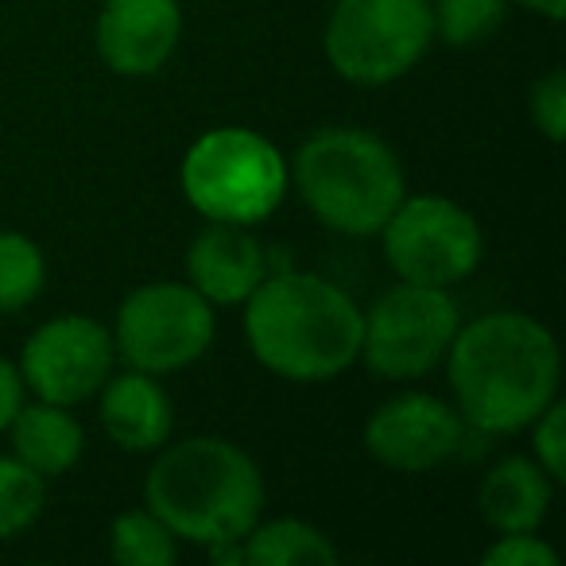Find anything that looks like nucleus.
<instances>
[{
  "label": "nucleus",
  "instance_id": "23",
  "mask_svg": "<svg viewBox=\"0 0 566 566\" xmlns=\"http://www.w3.org/2000/svg\"><path fill=\"white\" fill-rule=\"evenodd\" d=\"M532 447L535 462L543 465L555 485H566V403L551 400L539 416L532 419Z\"/></svg>",
  "mask_w": 566,
  "mask_h": 566
},
{
  "label": "nucleus",
  "instance_id": "11",
  "mask_svg": "<svg viewBox=\"0 0 566 566\" xmlns=\"http://www.w3.org/2000/svg\"><path fill=\"white\" fill-rule=\"evenodd\" d=\"M465 419L431 392H400L365 419V450L392 473H431L462 450Z\"/></svg>",
  "mask_w": 566,
  "mask_h": 566
},
{
  "label": "nucleus",
  "instance_id": "15",
  "mask_svg": "<svg viewBox=\"0 0 566 566\" xmlns=\"http://www.w3.org/2000/svg\"><path fill=\"white\" fill-rule=\"evenodd\" d=\"M555 481L543 473L535 458H501L478 485L481 520L496 535L504 532H539L555 501Z\"/></svg>",
  "mask_w": 566,
  "mask_h": 566
},
{
  "label": "nucleus",
  "instance_id": "20",
  "mask_svg": "<svg viewBox=\"0 0 566 566\" xmlns=\"http://www.w3.org/2000/svg\"><path fill=\"white\" fill-rule=\"evenodd\" d=\"M509 0H431L434 40L447 48H481L501 32Z\"/></svg>",
  "mask_w": 566,
  "mask_h": 566
},
{
  "label": "nucleus",
  "instance_id": "14",
  "mask_svg": "<svg viewBox=\"0 0 566 566\" xmlns=\"http://www.w3.org/2000/svg\"><path fill=\"white\" fill-rule=\"evenodd\" d=\"M102 427L109 434V442L125 454H156L167 439H171L175 411L171 396L164 392L159 377L140 369H125L102 388Z\"/></svg>",
  "mask_w": 566,
  "mask_h": 566
},
{
  "label": "nucleus",
  "instance_id": "21",
  "mask_svg": "<svg viewBox=\"0 0 566 566\" xmlns=\"http://www.w3.org/2000/svg\"><path fill=\"white\" fill-rule=\"evenodd\" d=\"M48 504V478L24 465L17 454H0V539H17Z\"/></svg>",
  "mask_w": 566,
  "mask_h": 566
},
{
  "label": "nucleus",
  "instance_id": "6",
  "mask_svg": "<svg viewBox=\"0 0 566 566\" xmlns=\"http://www.w3.org/2000/svg\"><path fill=\"white\" fill-rule=\"evenodd\" d=\"M431 43V0H338L323 32L334 74L365 90L400 82Z\"/></svg>",
  "mask_w": 566,
  "mask_h": 566
},
{
  "label": "nucleus",
  "instance_id": "8",
  "mask_svg": "<svg viewBox=\"0 0 566 566\" xmlns=\"http://www.w3.org/2000/svg\"><path fill=\"white\" fill-rule=\"evenodd\" d=\"M109 334L117 361L167 377L195 365L213 346L218 318L213 303L202 300L187 280H156L125 295Z\"/></svg>",
  "mask_w": 566,
  "mask_h": 566
},
{
  "label": "nucleus",
  "instance_id": "7",
  "mask_svg": "<svg viewBox=\"0 0 566 566\" xmlns=\"http://www.w3.org/2000/svg\"><path fill=\"white\" fill-rule=\"evenodd\" d=\"M462 326L454 295L447 287L400 280L369 311H361V354L365 369L380 380H419L434 373Z\"/></svg>",
  "mask_w": 566,
  "mask_h": 566
},
{
  "label": "nucleus",
  "instance_id": "9",
  "mask_svg": "<svg viewBox=\"0 0 566 566\" xmlns=\"http://www.w3.org/2000/svg\"><path fill=\"white\" fill-rule=\"evenodd\" d=\"M380 244L400 280L427 287H454L470 280L485 252L478 218L442 195H403L380 226Z\"/></svg>",
  "mask_w": 566,
  "mask_h": 566
},
{
  "label": "nucleus",
  "instance_id": "26",
  "mask_svg": "<svg viewBox=\"0 0 566 566\" xmlns=\"http://www.w3.org/2000/svg\"><path fill=\"white\" fill-rule=\"evenodd\" d=\"M516 4H524V9H532L535 17L551 20V24H558L566 12V0H516Z\"/></svg>",
  "mask_w": 566,
  "mask_h": 566
},
{
  "label": "nucleus",
  "instance_id": "2",
  "mask_svg": "<svg viewBox=\"0 0 566 566\" xmlns=\"http://www.w3.org/2000/svg\"><path fill=\"white\" fill-rule=\"evenodd\" d=\"M241 307L252 357L283 380L323 385L361 354V307L323 275L268 272Z\"/></svg>",
  "mask_w": 566,
  "mask_h": 566
},
{
  "label": "nucleus",
  "instance_id": "19",
  "mask_svg": "<svg viewBox=\"0 0 566 566\" xmlns=\"http://www.w3.org/2000/svg\"><path fill=\"white\" fill-rule=\"evenodd\" d=\"M48 283L43 249L24 233L0 229V315H17L40 300Z\"/></svg>",
  "mask_w": 566,
  "mask_h": 566
},
{
  "label": "nucleus",
  "instance_id": "13",
  "mask_svg": "<svg viewBox=\"0 0 566 566\" xmlns=\"http://www.w3.org/2000/svg\"><path fill=\"white\" fill-rule=\"evenodd\" d=\"M264 275V244L249 226L210 221L187 249V283L213 307H241Z\"/></svg>",
  "mask_w": 566,
  "mask_h": 566
},
{
  "label": "nucleus",
  "instance_id": "16",
  "mask_svg": "<svg viewBox=\"0 0 566 566\" xmlns=\"http://www.w3.org/2000/svg\"><path fill=\"white\" fill-rule=\"evenodd\" d=\"M12 454L24 465H32L40 478H63L78 465L86 450V431L63 403H20V411L9 423Z\"/></svg>",
  "mask_w": 566,
  "mask_h": 566
},
{
  "label": "nucleus",
  "instance_id": "10",
  "mask_svg": "<svg viewBox=\"0 0 566 566\" xmlns=\"http://www.w3.org/2000/svg\"><path fill=\"white\" fill-rule=\"evenodd\" d=\"M117 365L113 334L90 315H55L28 334L20 349V380L35 400L74 403L97 396Z\"/></svg>",
  "mask_w": 566,
  "mask_h": 566
},
{
  "label": "nucleus",
  "instance_id": "24",
  "mask_svg": "<svg viewBox=\"0 0 566 566\" xmlns=\"http://www.w3.org/2000/svg\"><path fill=\"white\" fill-rule=\"evenodd\" d=\"M485 566H558V555L551 543H543L535 532H504L481 555Z\"/></svg>",
  "mask_w": 566,
  "mask_h": 566
},
{
  "label": "nucleus",
  "instance_id": "12",
  "mask_svg": "<svg viewBox=\"0 0 566 566\" xmlns=\"http://www.w3.org/2000/svg\"><path fill=\"white\" fill-rule=\"evenodd\" d=\"M182 40L179 0H105L94 24V48L120 78H151Z\"/></svg>",
  "mask_w": 566,
  "mask_h": 566
},
{
  "label": "nucleus",
  "instance_id": "18",
  "mask_svg": "<svg viewBox=\"0 0 566 566\" xmlns=\"http://www.w3.org/2000/svg\"><path fill=\"white\" fill-rule=\"evenodd\" d=\"M109 551L120 566H175L179 539L151 509H128L113 520Z\"/></svg>",
  "mask_w": 566,
  "mask_h": 566
},
{
  "label": "nucleus",
  "instance_id": "22",
  "mask_svg": "<svg viewBox=\"0 0 566 566\" xmlns=\"http://www.w3.org/2000/svg\"><path fill=\"white\" fill-rule=\"evenodd\" d=\"M527 117H532L535 133L547 144H563L566 133V74L558 66H551L543 78L532 82L527 94Z\"/></svg>",
  "mask_w": 566,
  "mask_h": 566
},
{
  "label": "nucleus",
  "instance_id": "3",
  "mask_svg": "<svg viewBox=\"0 0 566 566\" xmlns=\"http://www.w3.org/2000/svg\"><path fill=\"white\" fill-rule=\"evenodd\" d=\"M144 509H151L175 539L198 547L241 543L264 512V473L249 450L221 434L167 439L144 478Z\"/></svg>",
  "mask_w": 566,
  "mask_h": 566
},
{
  "label": "nucleus",
  "instance_id": "5",
  "mask_svg": "<svg viewBox=\"0 0 566 566\" xmlns=\"http://www.w3.org/2000/svg\"><path fill=\"white\" fill-rule=\"evenodd\" d=\"M179 187L206 221L256 226L287 195V159L268 136L241 125L210 128L187 148Z\"/></svg>",
  "mask_w": 566,
  "mask_h": 566
},
{
  "label": "nucleus",
  "instance_id": "1",
  "mask_svg": "<svg viewBox=\"0 0 566 566\" xmlns=\"http://www.w3.org/2000/svg\"><path fill=\"white\" fill-rule=\"evenodd\" d=\"M442 361L458 416L473 431H527L532 419L558 400V342L539 318L524 311H489L473 323H462Z\"/></svg>",
  "mask_w": 566,
  "mask_h": 566
},
{
  "label": "nucleus",
  "instance_id": "25",
  "mask_svg": "<svg viewBox=\"0 0 566 566\" xmlns=\"http://www.w3.org/2000/svg\"><path fill=\"white\" fill-rule=\"evenodd\" d=\"M24 380H20V369L9 361V357H0V434L9 431L12 416L20 411V403H24Z\"/></svg>",
  "mask_w": 566,
  "mask_h": 566
},
{
  "label": "nucleus",
  "instance_id": "17",
  "mask_svg": "<svg viewBox=\"0 0 566 566\" xmlns=\"http://www.w3.org/2000/svg\"><path fill=\"white\" fill-rule=\"evenodd\" d=\"M338 547L318 524L283 516L252 524L241 539V566H334Z\"/></svg>",
  "mask_w": 566,
  "mask_h": 566
},
{
  "label": "nucleus",
  "instance_id": "4",
  "mask_svg": "<svg viewBox=\"0 0 566 566\" xmlns=\"http://www.w3.org/2000/svg\"><path fill=\"white\" fill-rule=\"evenodd\" d=\"M287 182L326 229L377 237L388 213L408 195L403 164L369 128H318L300 144Z\"/></svg>",
  "mask_w": 566,
  "mask_h": 566
}]
</instances>
